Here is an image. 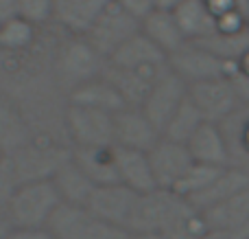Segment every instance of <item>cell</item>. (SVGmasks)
Masks as SVG:
<instances>
[{
    "instance_id": "20",
    "label": "cell",
    "mask_w": 249,
    "mask_h": 239,
    "mask_svg": "<svg viewBox=\"0 0 249 239\" xmlns=\"http://www.w3.org/2000/svg\"><path fill=\"white\" fill-rule=\"evenodd\" d=\"M219 125L230 149V165L249 176V103H241Z\"/></svg>"
},
{
    "instance_id": "2",
    "label": "cell",
    "mask_w": 249,
    "mask_h": 239,
    "mask_svg": "<svg viewBox=\"0 0 249 239\" xmlns=\"http://www.w3.org/2000/svg\"><path fill=\"white\" fill-rule=\"evenodd\" d=\"M190 211L195 209L181 196H177L175 191L153 189L149 193L138 196L127 231L131 237L166 235Z\"/></svg>"
},
{
    "instance_id": "10",
    "label": "cell",
    "mask_w": 249,
    "mask_h": 239,
    "mask_svg": "<svg viewBox=\"0 0 249 239\" xmlns=\"http://www.w3.org/2000/svg\"><path fill=\"white\" fill-rule=\"evenodd\" d=\"M146 154H149V162H151V169H153L155 184H158V189H166V191H175L179 180L184 178L186 171L195 162L186 145L168 140L164 136Z\"/></svg>"
},
{
    "instance_id": "18",
    "label": "cell",
    "mask_w": 249,
    "mask_h": 239,
    "mask_svg": "<svg viewBox=\"0 0 249 239\" xmlns=\"http://www.w3.org/2000/svg\"><path fill=\"white\" fill-rule=\"evenodd\" d=\"M164 70H160V73H146V70H127V68H116V66L107 64L103 77L118 90L124 105H129V108H142L151 86H153L155 79H158Z\"/></svg>"
},
{
    "instance_id": "19",
    "label": "cell",
    "mask_w": 249,
    "mask_h": 239,
    "mask_svg": "<svg viewBox=\"0 0 249 239\" xmlns=\"http://www.w3.org/2000/svg\"><path fill=\"white\" fill-rule=\"evenodd\" d=\"M208 231H249V187L201 213Z\"/></svg>"
},
{
    "instance_id": "16",
    "label": "cell",
    "mask_w": 249,
    "mask_h": 239,
    "mask_svg": "<svg viewBox=\"0 0 249 239\" xmlns=\"http://www.w3.org/2000/svg\"><path fill=\"white\" fill-rule=\"evenodd\" d=\"M51 180L61 198V204H70V206H88V202H90L92 193L96 189L92 184V180L72 160V154L57 167L55 174L51 176Z\"/></svg>"
},
{
    "instance_id": "9",
    "label": "cell",
    "mask_w": 249,
    "mask_h": 239,
    "mask_svg": "<svg viewBox=\"0 0 249 239\" xmlns=\"http://www.w3.org/2000/svg\"><path fill=\"white\" fill-rule=\"evenodd\" d=\"M186 99H188V86L166 68L151 86L149 95L142 103V110L153 121V125L162 132L164 125L171 121V117L181 108Z\"/></svg>"
},
{
    "instance_id": "27",
    "label": "cell",
    "mask_w": 249,
    "mask_h": 239,
    "mask_svg": "<svg viewBox=\"0 0 249 239\" xmlns=\"http://www.w3.org/2000/svg\"><path fill=\"white\" fill-rule=\"evenodd\" d=\"M35 40H37V26L31 22L22 20V18L13 16L0 26V53H9V55H20L33 48Z\"/></svg>"
},
{
    "instance_id": "12",
    "label": "cell",
    "mask_w": 249,
    "mask_h": 239,
    "mask_svg": "<svg viewBox=\"0 0 249 239\" xmlns=\"http://www.w3.org/2000/svg\"><path fill=\"white\" fill-rule=\"evenodd\" d=\"M136 200H138V193H133L131 189L123 187L121 182L105 184V187L94 189L90 202H88V209H90L94 215H99L101 219H105L107 224L127 231Z\"/></svg>"
},
{
    "instance_id": "4",
    "label": "cell",
    "mask_w": 249,
    "mask_h": 239,
    "mask_svg": "<svg viewBox=\"0 0 249 239\" xmlns=\"http://www.w3.org/2000/svg\"><path fill=\"white\" fill-rule=\"evenodd\" d=\"M53 239H133L124 228L112 226L88 206L61 204L46 228Z\"/></svg>"
},
{
    "instance_id": "33",
    "label": "cell",
    "mask_w": 249,
    "mask_h": 239,
    "mask_svg": "<svg viewBox=\"0 0 249 239\" xmlns=\"http://www.w3.org/2000/svg\"><path fill=\"white\" fill-rule=\"evenodd\" d=\"M16 178H13L11 169H9V162L7 165H0V213L4 215V209H7V202L11 198L13 189H16Z\"/></svg>"
},
{
    "instance_id": "34",
    "label": "cell",
    "mask_w": 249,
    "mask_h": 239,
    "mask_svg": "<svg viewBox=\"0 0 249 239\" xmlns=\"http://www.w3.org/2000/svg\"><path fill=\"white\" fill-rule=\"evenodd\" d=\"M0 239H53L48 231H33V228H11L4 226Z\"/></svg>"
},
{
    "instance_id": "23",
    "label": "cell",
    "mask_w": 249,
    "mask_h": 239,
    "mask_svg": "<svg viewBox=\"0 0 249 239\" xmlns=\"http://www.w3.org/2000/svg\"><path fill=\"white\" fill-rule=\"evenodd\" d=\"M109 0H55V22L70 35H86Z\"/></svg>"
},
{
    "instance_id": "22",
    "label": "cell",
    "mask_w": 249,
    "mask_h": 239,
    "mask_svg": "<svg viewBox=\"0 0 249 239\" xmlns=\"http://www.w3.org/2000/svg\"><path fill=\"white\" fill-rule=\"evenodd\" d=\"M247 187H249V176L245 171L236 169V167H225L219 178H216L206 191H201L199 196H195L193 200H188V204L193 206L197 213H203V211L230 200L232 196L241 193L243 189H247Z\"/></svg>"
},
{
    "instance_id": "8",
    "label": "cell",
    "mask_w": 249,
    "mask_h": 239,
    "mask_svg": "<svg viewBox=\"0 0 249 239\" xmlns=\"http://www.w3.org/2000/svg\"><path fill=\"white\" fill-rule=\"evenodd\" d=\"M188 99L208 123H223L241 105L230 77L188 86Z\"/></svg>"
},
{
    "instance_id": "6",
    "label": "cell",
    "mask_w": 249,
    "mask_h": 239,
    "mask_svg": "<svg viewBox=\"0 0 249 239\" xmlns=\"http://www.w3.org/2000/svg\"><path fill=\"white\" fill-rule=\"evenodd\" d=\"M138 31H140V20L129 16L121 4L109 0L103 7V11L96 16V20L92 22V26L88 29V33L83 35V38H86L101 55L109 60V57H112L127 40H131Z\"/></svg>"
},
{
    "instance_id": "35",
    "label": "cell",
    "mask_w": 249,
    "mask_h": 239,
    "mask_svg": "<svg viewBox=\"0 0 249 239\" xmlns=\"http://www.w3.org/2000/svg\"><path fill=\"white\" fill-rule=\"evenodd\" d=\"M230 81H232L234 92H236L238 101H241V103H249V77H245V75H241V73H236V70H232V75H230Z\"/></svg>"
},
{
    "instance_id": "17",
    "label": "cell",
    "mask_w": 249,
    "mask_h": 239,
    "mask_svg": "<svg viewBox=\"0 0 249 239\" xmlns=\"http://www.w3.org/2000/svg\"><path fill=\"white\" fill-rule=\"evenodd\" d=\"M68 103L90 108V110H99V112H107V114H116L123 108H127L123 97L118 95V90L103 75L92 79V81H86L81 86L72 88L68 92Z\"/></svg>"
},
{
    "instance_id": "24",
    "label": "cell",
    "mask_w": 249,
    "mask_h": 239,
    "mask_svg": "<svg viewBox=\"0 0 249 239\" xmlns=\"http://www.w3.org/2000/svg\"><path fill=\"white\" fill-rule=\"evenodd\" d=\"M140 31L164 53V55H173L177 48H181L188 40L184 38L179 24H177L173 11H153L142 20Z\"/></svg>"
},
{
    "instance_id": "1",
    "label": "cell",
    "mask_w": 249,
    "mask_h": 239,
    "mask_svg": "<svg viewBox=\"0 0 249 239\" xmlns=\"http://www.w3.org/2000/svg\"><path fill=\"white\" fill-rule=\"evenodd\" d=\"M61 198L51 178L16 184L4 209V224L11 228L46 231L53 215L59 211Z\"/></svg>"
},
{
    "instance_id": "7",
    "label": "cell",
    "mask_w": 249,
    "mask_h": 239,
    "mask_svg": "<svg viewBox=\"0 0 249 239\" xmlns=\"http://www.w3.org/2000/svg\"><path fill=\"white\" fill-rule=\"evenodd\" d=\"M168 70L175 73L186 86H193V83L210 81V79L230 77L234 64L219 60L214 53L203 48L201 44L186 42L173 55H168Z\"/></svg>"
},
{
    "instance_id": "26",
    "label": "cell",
    "mask_w": 249,
    "mask_h": 239,
    "mask_svg": "<svg viewBox=\"0 0 249 239\" xmlns=\"http://www.w3.org/2000/svg\"><path fill=\"white\" fill-rule=\"evenodd\" d=\"M31 130L18 108L0 95V154L7 156V160L16 152H20L31 140Z\"/></svg>"
},
{
    "instance_id": "28",
    "label": "cell",
    "mask_w": 249,
    "mask_h": 239,
    "mask_svg": "<svg viewBox=\"0 0 249 239\" xmlns=\"http://www.w3.org/2000/svg\"><path fill=\"white\" fill-rule=\"evenodd\" d=\"M195 44H201L210 53H214L219 60L228 61V64H236L243 55L249 51V29L243 33H221L214 31L208 38L199 40Z\"/></svg>"
},
{
    "instance_id": "25",
    "label": "cell",
    "mask_w": 249,
    "mask_h": 239,
    "mask_svg": "<svg viewBox=\"0 0 249 239\" xmlns=\"http://www.w3.org/2000/svg\"><path fill=\"white\" fill-rule=\"evenodd\" d=\"M173 16L188 42H199L216 31V20L208 9L206 0H181Z\"/></svg>"
},
{
    "instance_id": "21",
    "label": "cell",
    "mask_w": 249,
    "mask_h": 239,
    "mask_svg": "<svg viewBox=\"0 0 249 239\" xmlns=\"http://www.w3.org/2000/svg\"><path fill=\"white\" fill-rule=\"evenodd\" d=\"M72 160L79 169L92 180L94 187L118 182L116 171V147H88V149H72Z\"/></svg>"
},
{
    "instance_id": "29",
    "label": "cell",
    "mask_w": 249,
    "mask_h": 239,
    "mask_svg": "<svg viewBox=\"0 0 249 239\" xmlns=\"http://www.w3.org/2000/svg\"><path fill=\"white\" fill-rule=\"evenodd\" d=\"M203 123H206V119L201 117V112L193 105V101L186 99L184 103H181V108L171 117V121L164 125L162 136L168 140H175V143L186 145Z\"/></svg>"
},
{
    "instance_id": "13",
    "label": "cell",
    "mask_w": 249,
    "mask_h": 239,
    "mask_svg": "<svg viewBox=\"0 0 249 239\" xmlns=\"http://www.w3.org/2000/svg\"><path fill=\"white\" fill-rule=\"evenodd\" d=\"M109 66L127 70H146V73H160L168 68V57L146 38L142 31H138L131 40L123 44L116 53L107 60Z\"/></svg>"
},
{
    "instance_id": "36",
    "label": "cell",
    "mask_w": 249,
    "mask_h": 239,
    "mask_svg": "<svg viewBox=\"0 0 249 239\" xmlns=\"http://www.w3.org/2000/svg\"><path fill=\"white\" fill-rule=\"evenodd\" d=\"M16 16V0H0V26Z\"/></svg>"
},
{
    "instance_id": "3",
    "label": "cell",
    "mask_w": 249,
    "mask_h": 239,
    "mask_svg": "<svg viewBox=\"0 0 249 239\" xmlns=\"http://www.w3.org/2000/svg\"><path fill=\"white\" fill-rule=\"evenodd\" d=\"M107 68V57H103L83 35H70L57 53V79L66 90L81 86L101 77Z\"/></svg>"
},
{
    "instance_id": "31",
    "label": "cell",
    "mask_w": 249,
    "mask_h": 239,
    "mask_svg": "<svg viewBox=\"0 0 249 239\" xmlns=\"http://www.w3.org/2000/svg\"><path fill=\"white\" fill-rule=\"evenodd\" d=\"M16 16L33 26H46L55 22V0H16Z\"/></svg>"
},
{
    "instance_id": "14",
    "label": "cell",
    "mask_w": 249,
    "mask_h": 239,
    "mask_svg": "<svg viewBox=\"0 0 249 239\" xmlns=\"http://www.w3.org/2000/svg\"><path fill=\"white\" fill-rule=\"evenodd\" d=\"M186 147H188L195 162L210 167H232L230 165V149L219 123L206 121L193 134V139L186 143Z\"/></svg>"
},
{
    "instance_id": "38",
    "label": "cell",
    "mask_w": 249,
    "mask_h": 239,
    "mask_svg": "<svg viewBox=\"0 0 249 239\" xmlns=\"http://www.w3.org/2000/svg\"><path fill=\"white\" fill-rule=\"evenodd\" d=\"M234 70H236V73H241V75H245V77H249V51L236 61V64H234Z\"/></svg>"
},
{
    "instance_id": "32",
    "label": "cell",
    "mask_w": 249,
    "mask_h": 239,
    "mask_svg": "<svg viewBox=\"0 0 249 239\" xmlns=\"http://www.w3.org/2000/svg\"><path fill=\"white\" fill-rule=\"evenodd\" d=\"M114 2L121 4L129 16H133L136 20H140V24H142V20H144L149 13L155 11L153 0H114Z\"/></svg>"
},
{
    "instance_id": "5",
    "label": "cell",
    "mask_w": 249,
    "mask_h": 239,
    "mask_svg": "<svg viewBox=\"0 0 249 239\" xmlns=\"http://www.w3.org/2000/svg\"><path fill=\"white\" fill-rule=\"evenodd\" d=\"M64 127L72 149L114 147V114L66 103Z\"/></svg>"
},
{
    "instance_id": "39",
    "label": "cell",
    "mask_w": 249,
    "mask_h": 239,
    "mask_svg": "<svg viewBox=\"0 0 249 239\" xmlns=\"http://www.w3.org/2000/svg\"><path fill=\"white\" fill-rule=\"evenodd\" d=\"M133 239H164L162 235H144V237H133Z\"/></svg>"
},
{
    "instance_id": "11",
    "label": "cell",
    "mask_w": 249,
    "mask_h": 239,
    "mask_svg": "<svg viewBox=\"0 0 249 239\" xmlns=\"http://www.w3.org/2000/svg\"><path fill=\"white\" fill-rule=\"evenodd\" d=\"M162 139V132L153 125L142 108H123L114 114V147L151 152Z\"/></svg>"
},
{
    "instance_id": "15",
    "label": "cell",
    "mask_w": 249,
    "mask_h": 239,
    "mask_svg": "<svg viewBox=\"0 0 249 239\" xmlns=\"http://www.w3.org/2000/svg\"><path fill=\"white\" fill-rule=\"evenodd\" d=\"M116 171H118V182L123 187L131 189L138 196L158 189L146 152L116 147Z\"/></svg>"
},
{
    "instance_id": "37",
    "label": "cell",
    "mask_w": 249,
    "mask_h": 239,
    "mask_svg": "<svg viewBox=\"0 0 249 239\" xmlns=\"http://www.w3.org/2000/svg\"><path fill=\"white\" fill-rule=\"evenodd\" d=\"M181 4V0H153L155 11H175Z\"/></svg>"
},
{
    "instance_id": "30",
    "label": "cell",
    "mask_w": 249,
    "mask_h": 239,
    "mask_svg": "<svg viewBox=\"0 0 249 239\" xmlns=\"http://www.w3.org/2000/svg\"><path fill=\"white\" fill-rule=\"evenodd\" d=\"M223 169L225 167H210V165H201V162H193V167L186 171V176L175 187V193L184 198L186 202L193 200L195 196L206 191V189L219 178Z\"/></svg>"
}]
</instances>
